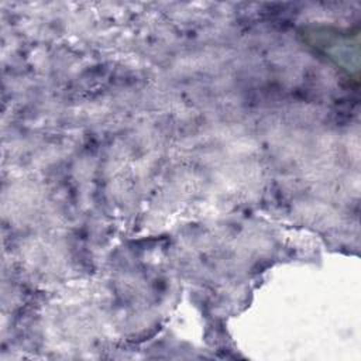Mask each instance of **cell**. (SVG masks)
<instances>
[{
  "instance_id": "obj_1",
  "label": "cell",
  "mask_w": 361,
  "mask_h": 361,
  "mask_svg": "<svg viewBox=\"0 0 361 361\" xmlns=\"http://www.w3.org/2000/svg\"><path fill=\"white\" fill-rule=\"evenodd\" d=\"M302 35L305 42L313 48L316 54L327 58L348 76L354 75L357 78L358 63L353 62L351 56L358 59V32L314 25L306 28Z\"/></svg>"
}]
</instances>
